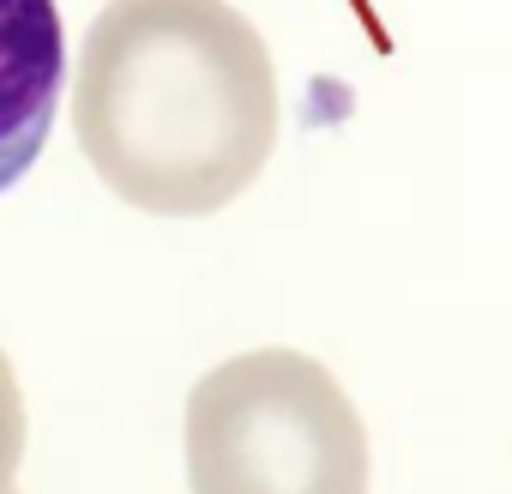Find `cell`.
<instances>
[{
	"label": "cell",
	"mask_w": 512,
	"mask_h": 494,
	"mask_svg": "<svg viewBox=\"0 0 512 494\" xmlns=\"http://www.w3.org/2000/svg\"><path fill=\"white\" fill-rule=\"evenodd\" d=\"M97 181L151 217H211L278 145V67L229 0H109L73 73Z\"/></svg>",
	"instance_id": "6da1fadb"
},
{
	"label": "cell",
	"mask_w": 512,
	"mask_h": 494,
	"mask_svg": "<svg viewBox=\"0 0 512 494\" xmlns=\"http://www.w3.org/2000/svg\"><path fill=\"white\" fill-rule=\"evenodd\" d=\"M193 494H368V428L302 350H247L187 392Z\"/></svg>",
	"instance_id": "7a4b0ae2"
},
{
	"label": "cell",
	"mask_w": 512,
	"mask_h": 494,
	"mask_svg": "<svg viewBox=\"0 0 512 494\" xmlns=\"http://www.w3.org/2000/svg\"><path fill=\"white\" fill-rule=\"evenodd\" d=\"M67 91V31L55 0H0V193L43 157Z\"/></svg>",
	"instance_id": "3957f363"
},
{
	"label": "cell",
	"mask_w": 512,
	"mask_h": 494,
	"mask_svg": "<svg viewBox=\"0 0 512 494\" xmlns=\"http://www.w3.org/2000/svg\"><path fill=\"white\" fill-rule=\"evenodd\" d=\"M19 464H25V392L7 350H0V488H13Z\"/></svg>",
	"instance_id": "277c9868"
},
{
	"label": "cell",
	"mask_w": 512,
	"mask_h": 494,
	"mask_svg": "<svg viewBox=\"0 0 512 494\" xmlns=\"http://www.w3.org/2000/svg\"><path fill=\"white\" fill-rule=\"evenodd\" d=\"M0 494H19V488H0Z\"/></svg>",
	"instance_id": "5b68a950"
}]
</instances>
